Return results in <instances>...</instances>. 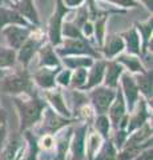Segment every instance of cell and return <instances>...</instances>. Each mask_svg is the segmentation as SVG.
<instances>
[{
	"label": "cell",
	"mask_w": 153,
	"mask_h": 160,
	"mask_svg": "<svg viewBox=\"0 0 153 160\" xmlns=\"http://www.w3.org/2000/svg\"><path fill=\"white\" fill-rule=\"evenodd\" d=\"M97 128H98V131H100L103 135H107L108 129H109V123H108V119L104 118V116L98 118L97 119Z\"/></svg>",
	"instance_id": "24"
},
{
	"label": "cell",
	"mask_w": 153,
	"mask_h": 160,
	"mask_svg": "<svg viewBox=\"0 0 153 160\" xmlns=\"http://www.w3.org/2000/svg\"><path fill=\"white\" fill-rule=\"evenodd\" d=\"M135 155H136V149L131 148V149H128V151H125L122 155H120L118 159H120V160H129V159H132L133 156H135Z\"/></svg>",
	"instance_id": "31"
},
{
	"label": "cell",
	"mask_w": 153,
	"mask_h": 160,
	"mask_svg": "<svg viewBox=\"0 0 153 160\" xmlns=\"http://www.w3.org/2000/svg\"><path fill=\"white\" fill-rule=\"evenodd\" d=\"M6 36L13 47H20L23 40L27 36V31H23V29L16 27H9L8 29H6Z\"/></svg>",
	"instance_id": "5"
},
{
	"label": "cell",
	"mask_w": 153,
	"mask_h": 160,
	"mask_svg": "<svg viewBox=\"0 0 153 160\" xmlns=\"http://www.w3.org/2000/svg\"><path fill=\"white\" fill-rule=\"evenodd\" d=\"M33 51H35V43L33 42H28L26 46L22 48V52H20V60L23 63H28L29 59H31Z\"/></svg>",
	"instance_id": "13"
},
{
	"label": "cell",
	"mask_w": 153,
	"mask_h": 160,
	"mask_svg": "<svg viewBox=\"0 0 153 160\" xmlns=\"http://www.w3.org/2000/svg\"><path fill=\"white\" fill-rule=\"evenodd\" d=\"M59 82H60L61 84H68V80H69V72H63L60 76H59Z\"/></svg>",
	"instance_id": "32"
},
{
	"label": "cell",
	"mask_w": 153,
	"mask_h": 160,
	"mask_svg": "<svg viewBox=\"0 0 153 160\" xmlns=\"http://www.w3.org/2000/svg\"><path fill=\"white\" fill-rule=\"evenodd\" d=\"M64 13V8L60 4L57 8V12L55 13L52 22H51V39L53 43H59L60 42V22H61V15Z\"/></svg>",
	"instance_id": "3"
},
{
	"label": "cell",
	"mask_w": 153,
	"mask_h": 160,
	"mask_svg": "<svg viewBox=\"0 0 153 160\" xmlns=\"http://www.w3.org/2000/svg\"><path fill=\"white\" fill-rule=\"evenodd\" d=\"M122 84H124V89H125L128 102H129V106H132L133 102L136 100V96H137V88L135 86V83H133V80L129 76H124Z\"/></svg>",
	"instance_id": "6"
},
{
	"label": "cell",
	"mask_w": 153,
	"mask_h": 160,
	"mask_svg": "<svg viewBox=\"0 0 153 160\" xmlns=\"http://www.w3.org/2000/svg\"><path fill=\"white\" fill-rule=\"evenodd\" d=\"M4 133H6V129L2 127V128H0V146H2V143L4 140Z\"/></svg>",
	"instance_id": "36"
},
{
	"label": "cell",
	"mask_w": 153,
	"mask_h": 160,
	"mask_svg": "<svg viewBox=\"0 0 153 160\" xmlns=\"http://www.w3.org/2000/svg\"><path fill=\"white\" fill-rule=\"evenodd\" d=\"M144 119H145V111H144V108H142L141 111H139V113H137V116L132 120V124H131L129 129H133V128H136V127L141 126L142 122H144Z\"/></svg>",
	"instance_id": "25"
},
{
	"label": "cell",
	"mask_w": 153,
	"mask_h": 160,
	"mask_svg": "<svg viewBox=\"0 0 153 160\" xmlns=\"http://www.w3.org/2000/svg\"><path fill=\"white\" fill-rule=\"evenodd\" d=\"M120 60L122 63H125L128 67H129L132 71H140L141 69V66L139 63V60L135 59V58H128V56H121Z\"/></svg>",
	"instance_id": "19"
},
{
	"label": "cell",
	"mask_w": 153,
	"mask_h": 160,
	"mask_svg": "<svg viewBox=\"0 0 153 160\" xmlns=\"http://www.w3.org/2000/svg\"><path fill=\"white\" fill-rule=\"evenodd\" d=\"M64 32H65L67 36H71V38H80V33L76 29V27H72L71 24H65L64 27Z\"/></svg>",
	"instance_id": "30"
},
{
	"label": "cell",
	"mask_w": 153,
	"mask_h": 160,
	"mask_svg": "<svg viewBox=\"0 0 153 160\" xmlns=\"http://www.w3.org/2000/svg\"><path fill=\"white\" fill-rule=\"evenodd\" d=\"M103 73H104V64L103 63H98L97 66L92 69V73H91V78H89V84H88V87H92L97 84L98 82L101 80L103 78Z\"/></svg>",
	"instance_id": "10"
},
{
	"label": "cell",
	"mask_w": 153,
	"mask_h": 160,
	"mask_svg": "<svg viewBox=\"0 0 153 160\" xmlns=\"http://www.w3.org/2000/svg\"><path fill=\"white\" fill-rule=\"evenodd\" d=\"M40 109H41V104L37 100H32L31 103L24 104L23 106V122L24 126H31L33 122H36L39 115H40Z\"/></svg>",
	"instance_id": "1"
},
{
	"label": "cell",
	"mask_w": 153,
	"mask_h": 160,
	"mask_svg": "<svg viewBox=\"0 0 153 160\" xmlns=\"http://www.w3.org/2000/svg\"><path fill=\"white\" fill-rule=\"evenodd\" d=\"M65 63L69 67H80V66H89L91 60L89 59H83V58H79V59H65Z\"/></svg>",
	"instance_id": "22"
},
{
	"label": "cell",
	"mask_w": 153,
	"mask_h": 160,
	"mask_svg": "<svg viewBox=\"0 0 153 160\" xmlns=\"http://www.w3.org/2000/svg\"><path fill=\"white\" fill-rule=\"evenodd\" d=\"M116 140H117V143H118V146L122 143V140H124V133L122 132H120V136L117 135V138H116Z\"/></svg>",
	"instance_id": "38"
},
{
	"label": "cell",
	"mask_w": 153,
	"mask_h": 160,
	"mask_svg": "<svg viewBox=\"0 0 153 160\" xmlns=\"http://www.w3.org/2000/svg\"><path fill=\"white\" fill-rule=\"evenodd\" d=\"M139 84H140V88H141L145 93H148V95L151 93L152 84H151V80L148 79V78H139Z\"/></svg>",
	"instance_id": "27"
},
{
	"label": "cell",
	"mask_w": 153,
	"mask_h": 160,
	"mask_svg": "<svg viewBox=\"0 0 153 160\" xmlns=\"http://www.w3.org/2000/svg\"><path fill=\"white\" fill-rule=\"evenodd\" d=\"M27 87H28L27 79L19 78V76L9 78L4 83V89L8 92H20V91H24Z\"/></svg>",
	"instance_id": "4"
},
{
	"label": "cell",
	"mask_w": 153,
	"mask_h": 160,
	"mask_svg": "<svg viewBox=\"0 0 153 160\" xmlns=\"http://www.w3.org/2000/svg\"><path fill=\"white\" fill-rule=\"evenodd\" d=\"M140 160H152V152L148 151L146 153H144V156H142Z\"/></svg>",
	"instance_id": "35"
},
{
	"label": "cell",
	"mask_w": 153,
	"mask_h": 160,
	"mask_svg": "<svg viewBox=\"0 0 153 160\" xmlns=\"http://www.w3.org/2000/svg\"><path fill=\"white\" fill-rule=\"evenodd\" d=\"M3 120H4V115H3L2 112H0V124L3 123Z\"/></svg>",
	"instance_id": "40"
},
{
	"label": "cell",
	"mask_w": 153,
	"mask_h": 160,
	"mask_svg": "<svg viewBox=\"0 0 153 160\" xmlns=\"http://www.w3.org/2000/svg\"><path fill=\"white\" fill-rule=\"evenodd\" d=\"M92 32V28H91V26H89V24H87V26H85V33H88V35H89Z\"/></svg>",
	"instance_id": "39"
},
{
	"label": "cell",
	"mask_w": 153,
	"mask_h": 160,
	"mask_svg": "<svg viewBox=\"0 0 153 160\" xmlns=\"http://www.w3.org/2000/svg\"><path fill=\"white\" fill-rule=\"evenodd\" d=\"M127 36V43H128V47L132 52H137L139 51V36H137L136 32L131 31L129 33L125 35Z\"/></svg>",
	"instance_id": "17"
},
{
	"label": "cell",
	"mask_w": 153,
	"mask_h": 160,
	"mask_svg": "<svg viewBox=\"0 0 153 160\" xmlns=\"http://www.w3.org/2000/svg\"><path fill=\"white\" fill-rule=\"evenodd\" d=\"M43 146L45 147V148H49L52 146V139L49 138V136H47V138H44L43 139Z\"/></svg>",
	"instance_id": "33"
},
{
	"label": "cell",
	"mask_w": 153,
	"mask_h": 160,
	"mask_svg": "<svg viewBox=\"0 0 153 160\" xmlns=\"http://www.w3.org/2000/svg\"><path fill=\"white\" fill-rule=\"evenodd\" d=\"M24 23V20L20 19L16 13H13L11 11H6V9H0V27L4 26L6 23Z\"/></svg>",
	"instance_id": "7"
},
{
	"label": "cell",
	"mask_w": 153,
	"mask_h": 160,
	"mask_svg": "<svg viewBox=\"0 0 153 160\" xmlns=\"http://www.w3.org/2000/svg\"><path fill=\"white\" fill-rule=\"evenodd\" d=\"M103 23H104V22H100V23H98V39H101V36H103Z\"/></svg>",
	"instance_id": "37"
},
{
	"label": "cell",
	"mask_w": 153,
	"mask_h": 160,
	"mask_svg": "<svg viewBox=\"0 0 153 160\" xmlns=\"http://www.w3.org/2000/svg\"><path fill=\"white\" fill-rule=\"evenodd\" d=\"M51 100H52V103H53V106H55L59 111H60L61 113H64V115H68V111H67V108H65V106H64V103H63V99H61V96L59 93H56V95H51Z\"/></svg>",
	"instance_id": "20"
},
{
	"label": "cell",
	"mask_w": 153,
	"mask_h": 160,
	"mask_svg": "<svg viewBox=\"0 0 153 160\" xmlns=\"http://www.w3.org/2000/svg\"><path fill=\"white\" fill-rule=\"evenodd\" d=\"M43 63L44 64H56V59H55V55L52 53L51 48L45 47V49L43 51Z\"/></svg>",
	"instance_id": "23"
},
{
	"label": "cell",
	"mask_w": 153,
	"mask_h": 160,
	"mask_svg": "<svg viewBox=\"0 0 153 160\" xmlns=\"http://www.w3.org/2000/svg\"><path fill=\"white\" fill-rule=\"evenodd\" d=\"M83 139H84V129H80L75 138V143H73V152H75V156L77 158L83 156Z\"/></svg>",
	"instance_id": "14"
},
{
	"label": "cell",
	"mask_w": 153,
	"mask_h": 160,
	"mask_svg": "<svg viewBox=\"0 0 153 160\" xmlns=\"http://www.w3.org/2000/svg\"><path fill=\"white\" fill-rule=\"evenodd\" d=\"M39 84H41L43 87H51L53 84V75L51 72H47V71H43L40 72L36 76Z\"/></svg>",
	"instance_id": "16"
},
{
	"label": "cell",
	"mask_w": 153,
	"mask_h": 160,
	"mask_svg": "<svg viewBox=\"0 0 153 160\" xmlns=\"http://www.w3.org/2000/svg\"><path fill=\"white\" fill-rule=\"evenodd\" d=\"M113 96H115V95H113L112 91L101 88V89H97V91L93 92L92 99H93V103H95V106H96V108L98 109V111L104 112L108 108V106L111 104Z\"/></svg>",
	"instance_id": "2"
},
{
	"label": "cell",
	"mask_w": 153,
	"mask_h": 160,
	"mask_svg": "<svg viewBox=\"0 0 153 160\" xmlns=\"http://www.w3.org/2000/svg\"><path fill=\"white\" fill-rule=\"evenodd\" d=\"M113 156H115V152H113V147L111 146H107L103 151L101 156L98 158V160H113Z\"/></svg>",
	"instance_id": "28"
},
{
	"label": "cell",
	"mask_w": 153,
	"mask_h": 160,
	"mask_svg": "<svg viewBox=\"0 0 153 160\" xmlns=\"http://www.w3.org/2000/svg\"><path fill=\"white\" fill-rule=\"evenodd\" d=\"M122 112H124V103H122V100H121V96L118 95V99H117V102L115 103V106L112 107V118L115 122H118V119H120L122 116Z\"/></svg>",
	"instance_id": "15"
},
{
	"label": "cell",
	"mask_w": 153,
	"mask_h": 160,
	"mask_svg": "<svg viewBox=\"0 0 153 160\" xmlns=\"http://www.w3.org/2000/svg\"><path fill=\"white\" fill-rule=\"evenodd\" d=\"M67 47H68L67 51H69V52H85V51H88L87 47L84 46L81 42H68Z\"/></svg>",
	"instance_id": "21"
},
{
	"label": "cell",
	"mask_w": 153,
	"mask_h": 160,
	"mask_svg": "<svg viewBox=\"0 0 153 160\" xmlns=\"http://www.w3.org/2000/svg\"><path fill=\"white\" fill-rule=\"evenodd\" d=\"M20 11L26 15L27 18H29L33 22H37V18H36V12L33 9V6L31 3V0H23L20 3Z\"/></svg>",
	"instance_id": "11"
},
{
	"label": "cell",
	"mask_w": 153,
	"mask_h": 160,
	"mask_svg": "<svg viewBox=\"0 0 153 160\" xmlns=\"http://www.w3.org/2000/svg\"><path fill=\"white\" fill-rule=\"evenodd\" d=\"M83 0H67V4L68 6H77V4H80Z\"/></svg>",
	"instance_id": "34"
},
{
	"label": "cell",
	"mask_w": 153,
	"mask_h": 160,
	"mask_svg": "<svg viewBox=\"0 0 153 160\" xmlns=\"http://www.w3.org/2000/svg\"><path fill=\"white\" fill-rule=\"evenodd\" d=\"M122 47H124V43H122V40L120 38H113L109 40V43L107 44V48H105V53L108 56H112V55H115L117 52H120Z\"/></svg>",
	"instance_id": "8"
},
{
	"label": "cell",
	"mask_w": 153,
	"mask_h": 160,
	"mask_svg": "<svg viewBox=\"0 0 153 160\" xmlns=\"http://www.w3.org/2000/svg\"><path fill=\"white\" fill-rule=\"evenodd\" d=\"M17 151H19V144L17 143H11V146H9L6 152L3 153V156L0 160H15L17 155Z\"/></svg>",
	"instance_id": "18"
},
{
	"label": "cell",
	"mask_w": 153,
	"mask_h": 160,
	"mask_svg": "<svg viewBox=\"0 0 153 160\" xmlns=\"http://www.w3.org/2000/svg\"><path fill=\"white\" fill-rule=\"evenodd\" d=\"M98 144H100V136H97L95 133L91 135V138H89V153H91V156L95 153Z\"/></svg>",
	"instance_id": "26"
},
{
	"label": "cell",
	"mask_w": 153,
	"mask_h": 160,
	"mask_svg": "<svg viewBox=\"0 0 153 160\" xmlns=\"http://www.w3.org/2000/svg\"><path fill=\"white\" fill-rule=\"evenodd\" d=\"M121 72V68L117 64H109L108 66V73H107V83L109 86H116V80Z\"/></svg>",
	"instance_id": "9"
},
{
	"label": "cell",
	"mask_w": 153,
	"mask_h": 160,
	"mask_svg": "<svg viewBox=\"0 0 153 160\" xmlns=\"http://www.w3.org/2000/svg\"><path fill=\"white\" fill-rule=\"evenodd\" d=\"M15 60V53L9 49H3L0 48V66H11Z\"/></svg>",
	"instance_id": "12"
},
{
	"label": "cell",
	"mask_w": 153,
	"mask_h": 160,
	"mask_svg": "<svg viewBox=\"0 0 153 160\" xmlns=\"http://www.w3.org/2000/svg\"><path fill=\"white\" fill-rule=\"evenodd\" d=\"M85 69H79V71H76V73L73 75V83L76 84V86H80V84L84 83V80H85Z\"/></svg>",
	"instance_id": "29"
}]
</instances>
